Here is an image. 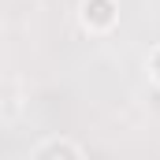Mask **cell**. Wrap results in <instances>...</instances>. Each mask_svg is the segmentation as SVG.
<instances>
[{
	"instance_id": "3957f363",
	"label": "cell",
	"mask_w": 160,
	"mask_h": 160,
	"mask_svg": "<svg viewBox=\"0 0 160 160\" xmlns=\"http://www.w3.org/2000/svg\"><path fill=\"white\" fill-rule=\"evenodd\" d=\"M153 75H157V82H160V52L153 56Z\"/></svg>"
},
{
	"instance_id": "6da1fadb",
	"label": "cell",
	"mask_w": 160,
	"mask_h": 160,
	"mask_svg": "<svg viewBox=\"0 0 160 160\" xmlns=\"http://www.w3.org/2000/svg\"><path fill=\"white\" fill-rule=\"evenodd\" d=\"M116 0H86V8H82V19H86V26H93V30H104V26H112L116 22Z\"/></svg>"
},
{
	"instance_id": "7a4b0ae2",
	"label": "cell",
	"mask_w": 160,
	"mask_h": 160,
	"mask_svg": "<svg viewBox=\"0 0 160 160\" xmlns=\"http://www.w3.org/2000/svg\"><path fill=\"white\" fill-rule=\"evenodd\" d=\"M34 160H78V149L71 142H48L34 153Z\"/></svg>"
}]
</instances>
